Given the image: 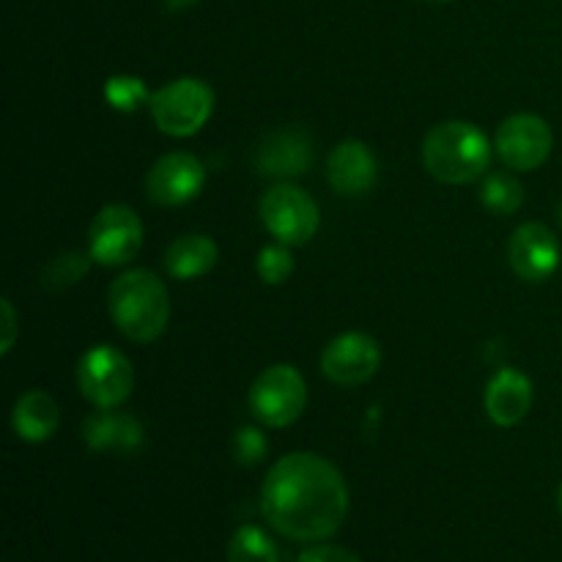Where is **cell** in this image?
I'll list each match as a JSON object with an SVG mask.
<instances>
[{
	"instance_id": "cell-1",
	"label": "cell",
	"mask_w": 562,
	"mask_h": 562,
	"mask_svg": "<svg viewBox=\"0 0 562 562\" xmlns=\"http://www.w3.org/2000/svg\"><path fill=\"white\" fill-rule=\"evenodd\" d=\"M263 519L280 536L318 543L338 532L349 514V488L335 464L318 453H291L267 472Z\"/></svg>"
},
{
	"instance_id": "cell-2",
	"label": "cell",
	"mask_w": 562,
	"mask_h": 562,
	"mask_svg": "<svg viewBox=\"0 0 562 562\" xmlns=\"http://www.w3.org/2000/svg\"><path fill=\"white\" fill-rule=\"evenodd\" d=\"M108 311L124 338L135 344H154L168 329L170 294L154 272L132 269L110 285Z\"/></svg>"
},
{
	"instance_id": "cell-3",
	"label": "cell",
	"mask_w": 562,
	"mask_h": 562,
	"mask_svg": "<svg viewBox=\"0 0 562 562\" xmlns=\"http://www.w3.org/2000/svg\"><path fill=\"white\" fill-rule=\"evenodd\" d=\"M423 162L445 184H470L488 170L492 143L470 121H445L423 140Z\"/></svg>"
},
{
	"instance_id": "cell-4",
	"label": "cell",
	"mask_w": 562,
	"mask_h": 562,
	"mask_svg": "<svg viewBox=\"0 0 562 562\" xmlns=\"http://www.w3.org/2000/svg\"><path fill=\"white\" fill-rule=\"evenodd\" d=\"M148 108L159 132L170 137H190L206 126L214 110V91L198 77H179L154 91Z\"/></svg>"
},
{
	"instance_id": "cell-5",
	"label": "cell",
	"mask_w": 562,
	"mask_h": 562,
	"mask_svg": "<svg viewBox=\"0 0 562 562\" xmlns=\"http://www.w3.org/2000/svg\"><path fill=\"white\" fill-rule=\"evenodd\" d=\"M252 417L269 428H285L300 420L307 404V387L302 373L294 366L267 368L261 376L252 382L250 395H247Z\"/></svg>"
},
{
	"instance_id": "cell-6",
	"label": "cell",
	"mask_w": 562,
	"mask_h": 562,
	"mask_svg": "<svg viewBox=\"0 0 562 562\" xmlns=\"http://www.w3.org/2000/svg\"><path fill=\"white\" fill-rule=\"evenodd\" d=\"M77 387L97 409H119L135 387L132 362L113 346H93L77 362Z\"/></svg>"
},
{
	"instance_id": "cell-7",
	"label": "cell",
	"mask_w": 562,
	"mask_h": 562,
	"mask_svg": "<svg viewBox=\"0 0 562 562\" xmlns=\"http://www.w3.org/2000/svg\"><path fill=\"white\" fill-rule=\"evenodd\" d=\"M261 220L269 234L283 245H305L316 236L322 214L316 201L302 187L278 181L261 198Z\"/></svg>"
},
{
	"instance_id": "cell-8",
	"label": "cell",
	"mask_w": 562,
	"mask_h": 562,
	"mask_svg": "<svg viewBox=\"0 0 562 562\" xmlns=\"http://www.w3.org/2000/svg\"><path fill=\"white\" fill-rule=\"evenodd\" d=\"M143 223L124 203L99 209L88 228V256L102 267H124L140 252Z\"/></svg>"
},
{
	"instance_id": "cell-9",
	"label": "cell",
	"mask_w": 562,
	"mask_h": 562,
	"mask_svg": "<svg viewBox=\"0 0 562 562\" xmlns=\"http://www.w3.org/2000/svg\"><path fill=\"white\" fill-rule=\"evenodd\" d=\"M552 130L536 113H516L499 124L494 151L510 170H538L552 154Z\"/></svg>"
},
{
	"instance_id": "cell-10",
	"label": "cell",
	"mask_w": 562,
	"mask_h": 562,
	"mask_svg": "<svg viewBox=\"0 0 562 562\" xmlns=\"http://www.w3.org/2000/svg\"><path fill=\"white\" fill-rule=\"evenodd\" d=\"M382 349L366 333H344L329 340L322 355V373L340 387H357L376 376Z\"/></svg>"
},
{
	"instance_id": "cell-11",
	"label": "cell",
	"mask_w": 562,
	"mask_h": 562,
	"mask_svg": "<svg viewBox=\"0 0 562 562\" xmlns=\"http://www.w3.org/2000/svg\"><path fill=\"white\" fill-rule=\"evenodd\" d=\"M206 168L190 151L165 154L146 176V192L159 206H181L203 190Z\"/></svg>"
},
{
	"instance_id": "cell-12",
	"label": "cell",
	"mask_w": 562,
	"mask_h": 562,
	"mask_svg": "<svg viewBox=\"0 0 562 562\" xmlns=\"http://www.w3.org/2000/svg\"><path fill=\"white\" fill-rule=\"evenodd\" d=\"M508 261L527 283H543L560 263L558 236L543 223H525L510 234Z\"/></svg>"
},
{
	"instance_id": "cell-13",
	"label": "cell",
	"mask_w": 562,
	"mask_h": 562,
	"mask_svg": "<svg viewBox=\"0 0 562 562\" xmlns=\"http://www.w3.org/2000/svg\"><path fill=\"white\" fill-rule=\"evenodd\" d=\"M313 162V140L302 130L269 132L252 151V165L261 176L278 181L307 173Z\"/></svg>"
},
{
	"instance_id": "cell-14",
	"label": "cell",
	"mask_w": 562,
	"mask_h": 562,
	"mask_svg": "<svg viewBox=\"0 0 562 562\" xmlns=\"http://www.w3.org/2000/svg\"><path fill=\"white\" fill-rule=\"evenodd\" d=\"M327 179L338 195H366L376 181V157L362 140H344L327 159Z\"/></svg>"
},
{
	"instance_id": "cell-15",
	"label": "cell",
	"mask_w": 562,
	"mask_h": 562,
	"mask_svg": "<svg viewBox=\"0 0 562 562\" xmlns=\"http://www.w3.org/2000/svg\"><path fill=\"white\" fill-rule=\"evenodd\" d=\"M532 406V382L516 368L494 373L486 387V415L497 426L510 428L527 417Z\"/></svg>"
},
{
	"instance_id": "cell-16",
	"label": "cell",
	"mask_w": 562,
	"mask_h": 562,
	"mask_svg": "<svg viewBox=\"0 0 562 562\" xmlns=\"http://www.w3.org/2000/svg\"><path fill=\"white\" fill-rule=\"evenodd\" d=\"M82 437L86 445L97 453L104 450H119V453H137L146 442V431L132 415L115 409H99L82 423Z\"/></svg>"
},
{
	"instance_id": "cell-17",
	"label": "cell",
	"mask_w": 562,
	"mask_h": 562,
	"mask_svg": "<svg viewBox=\"0 0 562 562\" xmlns=\"http://www.w3.org/2000/svg\"><path fill=\"white\" fill-rule=\"evenodd\" d=\"M11 426H14L16 437L25 442H47L55 437L60 426V409L55 398L44 390H31V393L20 395L11 412Z\"/></svg>"
},
{
	"instance_id": "cell-18",
	"label": "cell",
	"mask_w": 562,
	"mask_h": 562,
	"mask_svg": "<svg viewBox=\"0 0 562 562\" xmlns=\"http://www.w3.org/2000/svg\"><path fill=\"white\" fill-rule=\"evenodd\" d=\"M217 256L220 250L212 236L187 234L181 239L170 241V247L165 250V269L176 280H195L212 272Z\"/></svg>"
},
{
	"instance_id": "cell-19",
	"label": "cell",
	"mask_w": 562,
	"mask_h": 562,
	"mask_svg": "<svg viewBox=\"0 0 562 562\" xmlns=\"http://www.w3.org/2000/svg\"><path fill=\"white\" fill-rule=\"evenodd\" d=\"M481 203L492 214L510 217L525 203V187L510 173H486L481 184Z\"/></svg>"
},
{
	"instance_id": "cell-20",
	"label": "cell",
	"mask_w": 562,
	"mask_h": 562,
	"mask_svg": "<svg viewBox=\"0 0 562 562\" xmlns=\"http://www.w3.org/2000/svg\"><path fill=\"white\" fill-rule=\"evenodd\" d=\"M278 547L261 527L245 525L228 543V562H278Z\"/></svg>"
},
{
	"instance_id": "cell-21",
	"label": "cell",
	"mask_w": 562,
	"mask_h": 562,
	"mask_svg": "<svg viewBox=\"0 0 562 562\" xmlns=\"http://www.w3.org/2000/svg\"><path fill=\"white\" fill-rule=\"evenodd\" d=\"M104 102L119 110V113H135L143 104L151 102V91H148L140 77L115 75L108 77V82H104Z\"/></svg>"
},
{
	"instance_id": "cell-22",
	"label": "cell",
	"mask_w": 562,
	"mask_h": 562,
	"mask_svg": "<svg viewBox=\"0 0 562 562\" xmlns=\"http://www.w3.org/2000/svg\"><path fill=\"white\" fill-rule=\"evenodd\" d=\"M88 267H91V256H86V252H60L44 267L42 283L47 289L60 291L66 285H75L88 272Z\"/></svg>"
},
{
	"instance_id": "cell-23",
	"label": "cell",
	"mask_w": 562,
	"mask_h": 562,
	"mask_svg": "<svg viewBox=\"0 0 562 562\" xmlns=\"http://www.w3.org/2000/svg\"><path fill=\"white\" fill-rule=\"evenodd\" d=\"M258 278L267 285H280L291 278L294 272V256H291L289 245H267L256 258Z\"/></svg>"
},
{
	"instance_id": "cell-24",
	"label": "cell",
	"mask_w": 562,
	"mask_h": 562,
	"mask_svg": "<svg viewBox=\"0 0 562 562\" xmlns=\"http://www.w3.org/2000/svg\"><path fill=\"white\" fill-rule=\"evenodd\" d=\"M231 450H234L236 464L252 467V464H258V461H261L263 456H267L269 442H267V437H263V434L258 431V428L241 426L239 431L234 434V442H231Z\"/></svg>"
},
{
	"instance_id": "cell-25",
	"label": "cell",
	"mask_w": 562,
	"mask_h": 562,
	"mask_svg": "<svg viewBox=\"0 0 562 562\" xmlns=\"http://www.w3.org/2000/svg\"><path fill=\"white\" fill-rule=\"evenodd\" d=\"M296 562H362V560L357 558V554H351L349 549L322 543V547H311L307 552H302Z\"/></svg>"
},
{
	"instance_id": "cell-26",
	"label": "cell",
	"mask_w": 562,
	"mask_h": 562,
	"mask_svg": "<svg viewBox=\"0 0 562 562\" xmlns=\"http://www.w3.org/2000/svg\"><path fill=\"white\" fill-rule=\"evenodd\" d=\"M0 307H3V340H0V351H3V355H9L11 346H14V340H16V313H14V305H11L9 300L0 302Z\"/></svg>"
},
{
	"instance_id": "cell-27",
	"label": "cell",
	"mask_w": 562,
	"mask_h": 562,
	"mask_svg": "<svg viewBox=\"0 0 562 562\" xmlns=\"http://www.w3.org/2000/svg\"><path fill=\"white\" fill-rule=\"evenodd\" d=\"M198 0H165V5H168V11H184V9H192Z\"/></svg>"
},
{
	"instance_id": "cell-28",
	"label": "cell",
	"mask_w": 562,
	"mask_h": 562,
	"mask_svg": "<svg viewBox=\"0 0 562 562\" xmlns=\"http://www.w3.org/2000/svg\"><path fill=\"white\" fill-rule=\"evenodd\" d=\"M558 508H560V514H562V486H560V492H558Z\"/></svg>"
},
{
	"instance_id": "cell-29",
	"label": "cell",
	"mask_w": 562,
	"mask_h": 562,
	"mask_svg": "<svg viewBox=\"0 0 562 562\" xmlns=\"http://www.w3.org/2000/svg\"><path fill=\"white\" fill-rule=\"evenodd\" d=\"M560 220H562V206H560Z\"/></svg>"
}]
</instances>
